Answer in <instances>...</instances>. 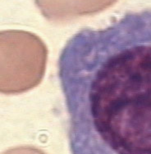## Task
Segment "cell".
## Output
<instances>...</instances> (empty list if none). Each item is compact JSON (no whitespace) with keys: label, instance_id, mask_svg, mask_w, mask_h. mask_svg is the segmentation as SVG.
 Here are the masks:
<instances>
[{"label":"cell","instance_id":"obj_1","mask_svg":"<svg viewBox=\"0 0 151 154\" xmlns=\"http://www.w3.org/2000/svg\"><path fill=\"white\" fill-rule=\"evenodd\" d=\"M58 75L71 154H151V8L74 34Z\"/></svg>","mask_w":151,"mask_h":154},{"label":"cell","instance_id":"obj_3","mask_svg":"<svg viewBox=\"0 0 151 154\" xmlns=\"http://www.w3.org/2000/svg\"><path fill=\"white\" fill-rule=\"evenodd\" d=\"M116 0H36L42 14L52 21L89 15L111 6Z\"/></svg>","mask_w":151,"mask_h":154},{"label":"cell","instance_id":"obj_4","mask_svg":"<svg viewBox=\"0 0 151 154\" xmlns=\"http://www.w3.org/2000/svg\"><path fill=\"white\" fill-rule=\"evenodd\" d=\"M3 154H45L39 149L33 147L25 146V147H18V148L9 149Z\"/></svg>","mask_w":151,"mask_h":154},{"label":"cell","instance_id":"obj_2","mask_svg":"<svg viewBox=\"0 0 151 154\" xmlns=\"http://www.w3.org/2000/svg\"><path fill=\"white\" fill-rule=\"evenodd\" d=\"M46 50L34 34L23 30L0 32V93L26 92L39 83Z\"/></svg>","mask_w":151,"mask_h":154}]
</instances>
